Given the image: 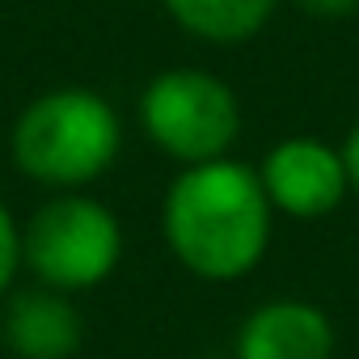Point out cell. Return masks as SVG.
Here are the masks:
<instances>
[{
	"label": "cell",
	"instance_id": "10",
	"mask_svg": "<svg viewBox=\"0 0 359 359\" xmlns=\"http://www.w3.org/2000/svg\"><path fill=\"white\" fill-rule=\"evenodd\" d=\"M296 5L317 13V18H346V13L359 9V0H296Z\"/></svg>",
	"mask_w": 359,
	"mask_h": 359
},
{
	"label": "cell",
	"instance_id": "7",
	"mask_svg": "<svg viewBox=\"0 0 359 359\" xmlns=\"http://www.w3.org/2000/svg\"><path fill=\"white\" fill-rule=\"evenodd\" d=\"M5 342L18 359H72L85 342V321L68 292L34 287L9 300L5 309Z\"/></svg>",
	"mask_w": 359,
	"mask_h": 359
},
{
	"label": "cell",
	"instance_id": "8",
	"mask_svg": "<svg viewBox=\"0 0 359 359\" xmlns=\"http://www.w3.org/2000/svg\"><path fill=\"white\" fill-rule=\"evenodd\" d=\"M165 13L203 43H250L275 13L279 0H161Z\"/></svg>",
	"mask_w": 359,
	"mask_h": 359
},
{
	"label": "cell",
	"instance_id": "4",
	"mask_svg": "<svg viewBox=\"0 0 359 359\" xmlns=\"http://www.w3.org/2000/svg\"><path fill=\"white\" fill-rule=\"evenodd\" d=\"M140 123L152 148L182 165L229 156L241 131L237 93L203 68H165L140 93Z\"/></svg>",
	"mask_w": 359,
	"mask_h": 359
},
{
	"label": "cell",
	"instance_id": "11",
	"mask_svg": "<svg viewBox=\"0 0 359 359\" xmlns=\"http://www.w3.org/2000/svg\"><path fill=\"white\" fill-rule=\"evenodd\" d=\"M342 165H346V177H351V191L359 195V123H355L351 135L342 140Z\"/></svg>",
	"mask_w": 359,
	"mask_h": 359
},
{
	"label": "cell",
	"instance_id": "2",
	"mask_svg": "<svg viewBox=\"0 0 359 359\" xmlns=\"http://www.w3.org/2000/svg\"><path fill=\"white\" fill-rule=\"evenodd\" d=\"M123 144L114 106L81 85L34 97L13 123V165L55 191H81L102 177Z\"/></svg>",
	"mask_w": 359,
	"mask_h": 359
},
{
	"label": "cell",
	"instance_id": "3",
	"mask_svg": "<svg viewBox=\"0 0 359 359\" xmlns=\"http://www.w3.org/2000/svg\"><path fill=\"white\" fill-rule=\"evenodd\" d=\"M123 258V229L102 199L60 191L22 229V266L43 287L89 292L114 275Z\"/></svg>",
	"mask_w": 359,
	"mask_h": 359
},
{
	"label": "cell",
	"instance_id": "6",
	"mask_svg": "<svg viewBox=\"0 0 359 359\" xmlns=\"http://www.w3.org/2000/svg\"><path fill=\"white\" fill-rule=\"evenodd\" d=\"M334 321L325 309L309 300H266L258 304L233 342L237 359H330L334 355Z\"/></svg>",
	"mask_w": 359,
	"mask_h": 359
},
{
	"label": "cell",
	"instance_id": "1",
	"mask_svg": "<svg viewBox=\"0 0 359 359\" xmlns=\"http://www.w3.org/2000/svg\"><path fill=\"white\" fill-rule=\"evenodd\" d=\"M271 220L275 208L258 169L233 156L187 165L169 182L161 208L173 258L208 283L245 279L271 245Z\"/></svg>",
	"mask_w": 359,
	"mask_h": 359
},
{
	"label": "cell",
	"instance_id": "5",
	"mask_svg": "<svg viewBox=\"0 0 359 359\" xmlns=\"http://www.w3.org/2000/svg\"><path fill=\"white\" fill-rule=\"evenodd\" d=\"M258 177H262L271 208L292 220H321L338 212V203L351 191L342 148L317 135H287L275 148H266Z\"/></svg>",
	"mask_w": 359,
	"mask_h": 359
},
{
	"label": "cell",
	"instance_id": "9",
	"mask_svg": "<svg viewBox=\"0 0 359 359\" xmlns=\"http://www.w3.org/2000/svg\"><path fill=\"white\" fill-rule=\"evenodd\" d=\"M18 271H22V229H18L13 212L0 203V296L9 292Z\"/></svg>",
	"mask_w": 359,
	"mask_h": 359
}]
</instances>
